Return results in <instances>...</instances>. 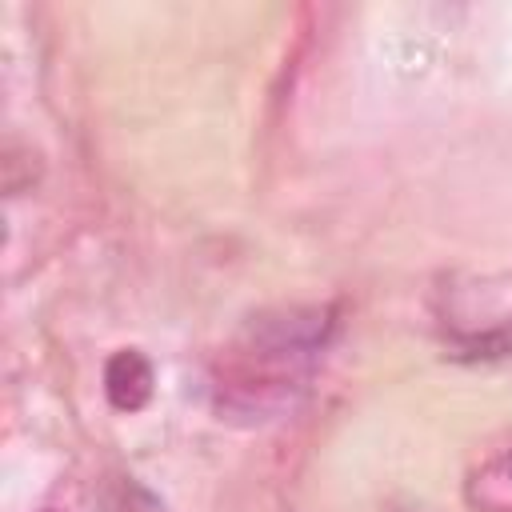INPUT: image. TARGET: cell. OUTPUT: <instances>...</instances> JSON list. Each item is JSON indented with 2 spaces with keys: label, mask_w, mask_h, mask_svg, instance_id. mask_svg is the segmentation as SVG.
Wrapping results in <instances>:
<instances>
[{
  "label": "cell",
  "mask_w": 512,
  "mask_h": 512,
  "mask_svg": "<svg viewBox=\"0 0 512 512\" xmlns=\"http://www.w3.org/2000/svg\"><path fill=\"white\" fill-rule=\"evenodd\" d=\"M152 384V364L136 348H124L104 364V392L116 412H140L152 400Z\"/></svg>",
  "instance_id": "6da1fadb"
},
{
  "label": "cell",
  "mask_w": 512,
  "mask_h": 512,
  "mask_svg": "<svg viewBox=\"0 0 512 512\" xmlns=\"http://www.w3.org/2000/svg\"><path fill=\"white\" fill-rule=\"evenodd\" d=\"M104 508L108 512H164V504L144 484H136L132 476L112 480V488L104 492Z\"/></svg>",
  "instance_id": "7a4b0ae2"
}]
</instances>
